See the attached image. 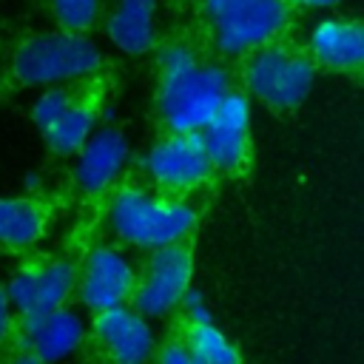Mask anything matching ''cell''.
Returning <instances> with one entry per match:
<instances>
[{
	"label": "cell",
	"instance_id": "cell-4",
	"mask_svg": "<svg viewBox=\"0 0 364 364\" xmlns=\"http://www.w3.org/2000/svg\"><path fill=\"white\" fill-rule=\"evenodd\" d=\"M242 80L247 97L259 100L273 111H293L313 91L316 63L307 57V51L273 40L245 54Z\"/></svg>",
	"mask_w": 364,
	"mask_h": 364
},
{
	"label": "cell",
	"instance_id": "cell-15",
	"mask_svg": "<svg viewBox=\"0 0 364 364\" xmlns=\"http://www.w3.org/2000/svg\"><path fill=\"white\" fill-rule=\"evenodd\" d=\"M159 0H114L105 14V37L122 54L139 57L156 46Z\"/></svg>",
	"mask_w": 364,
	"mask_h": 364
},
{
	"label": "cell",
	"instance_id": "cell-24",
	"mask_svg": "<svg viewBox=\"0 0 364 364\" xmlns=\"http://www.w3.org/2000/svg\"><path fill=\"white\" fill-rule=\"evenodd\" d=\"M11 364H43V361H40V358H34L31 353H26V355H20V358H14Z\"/></svg>",
	"mask_w": 364,
	"mask_h": 364
},
{
	"label": "cell",
	"instance_id": "cell-12",
	"mask_svg": "<svg viewBox=\"0 0 364 364\" xmlns=\"http://www.w3.org/2000/svg\"><path fill=\"white\" fill-rule=\"evenodd\" d=\"M94 330L114 364H148L154 353V333L148 316H142L136 307L117 304L100 310L94 318Z\"/></svg>",
	"mask_w": 364,
	"mask_h": 364
},
{
	"label": "cell",
	"instance_id": "cell-6",
	"mask_svg": "<svg viewBox=\"0 0 364 364\" xmlns=\"http://www.w3.org/2000/svg\"><path fill=\"white\" fill-rule=\"evenodd\" d=\"M142 165L148 179L165 193L193 191L205 185L213 173V165L205 154L199 134H179V131H168V136L156 139L148 148Z\"/></svg>",
	"mask_w": 364,
	"mask_h": 364
},
{
	"label": "cell",
	"instance_id": "cell-16",
	"mask_svg": "<svg viewBox=\"0 0 364 364\" xmlns=\"http://www.w3.org/2000/svg\"><path fill=\"white\" fill-rule=\"evenodd\" d=\"M46 216L34 199L0 196V245L3 247H26L34 245L43 233Z\"/></svg>",
	"mask_w": 364,
	"mask_h": 364
},
{
	"label": "cell",
	"instance_id": "cell-18",
	"mask_svg": "<svg viewBox=\"0 0 364 364\" xmlns=\"http://www.w3.org/2000/svg\"><path fill=\"white\" fill-rule=\"evenodd\" d=\"M182 347L199 364H242L239 347L216 327L213 318L208 321H188Z\"/></svg>",
	"mask_w": 364,
	"mask_h": 364
},
{
	"label": "cell",
	"instance_id": "cell-14",
	"mask_svg": "<svg viewBox=\"0 0 364 364\" xmlns=\"http://www.w3.org/2000/svg\"><path fill=\"white\" fill-rule=\"evenodd\" d=\"M23 341L34 358H40L43 364H54L80 347L82 321L74 310H65V307H57L40 316H26Z\"/></svg>",
	"mask_w": 364,
	"mask_h": 364
},
{
	"label": "cell",
	"instance_id": "cell-13",
	"mask_svg": "<svg viewBox=\"0 0 364 364\" xmlns=\"http://www.w3.org/2000/svg\"><path fill=\"white\" fill-rule=\"evenodd\" d=\"M74 182L85 193H100L108 185L117 182L128 162V139L122 136L119 128L102 125L94 128L91 136L82 142V148L74 154Z\"/></svg>",
	"mask_w": 364,
	"mask_h": 364
},
{
	"label": "cell",
	"instance_id": "cell-25",
	"mask_svg": "<svg viewBox=\"0 0 364 364\" xmlns=\"http://www.w3.org/2000/svg\"><path fill=\"white\" fill-rule=\"evenodd\" d=\"M191 3H199V0H191Z\"/></svg>",
	"mask_w": 364,
	"mask_h": 364
},
{
	"label": "cell",
	"instance_id": "cell-23",
	"mask_svg": "<svg viewBox=\"0 0 364 364\" xmlns=\"http://www.w3.org/2000/svg\"><path fill=\"white\" fill-rule=\"evenodd\" d=\"M11 330V304H9V296H6V287L0 284V344L6 341Z\"/></svg>",
	"mask_w": 364,
	"mask_h": 364
},
{
	"label": "cell",
	"instance_id": "cell-21",
	"mask_svg": "<svg viewBox=\"0 0 364 364\" xmlns=\"http://www.w3.org/2000/svg\"><path fill=\"white\" fill-rule=\"evenodd\" d=\"M159 364H199V361H193L182 344H168L159 355Z\"/></svg>",
	"mask_w": 364,
	"mask_h": 364
},
{
	"label": "cell",
	"instance_id": "cell-20",
	"mask_svg": "<svg viewBox=\"0 0 364 364\" xmlns=\"http://www.w3.org/2000/svg\"><path fill=\"white\" fill-rule=\"evenodd\" d=\"M77 97L71 94V91H65V88H60V85H48L37 100H34V105H31V122L40 128V134L74 102Z\"/></svg>",
	"mask_w": 364,
	"mask_h": 364
},
{
	"label": "cell",
	"instance_id": "cell-9",
	"mask_svg": "<svg viewBox=\"0 0 364 364\" xmlns=\"http://www.w3.org/2000/svg\"><path fill=\"white\" fill-rule=\"evenodd\" d=\"M307 57L327 71H364V17L327 11L307 28Z\"/></svg>",
	"mask_w": 364,
	"mask_h": 364
},
{
	"label": "cell",
	"instance_id": "cell-8",
	"mask_svg": "<svg viewBox=\"0 0 364 364\" xmlns=\"http://www.w3.org/2000/svg\"><path fill=\"white\" fill-rule=\"evenodd\" d=\"M199 139L213 171H239L250 154V97L239 88H228L213 117L199 131Z\"/></svg>",
	"mask_w": 364,
	"mask_h": 364
},
{
	"label": "cell",
	"instance_id": "cell-5",
	"mask_svg": "<svg viewBox=\"0 0 364 364\" xmlns=\"http://www.w3.org/2000/svg\"><path fill=\"white\" fill-rule=\"evenodd\" d=\"M102 57L91 37L77 31H43L28 37L14 54V77L23 85H63L100 68Z\"/></svg>",
	"mask_w": 364,
	"mask_h": 364
},
{
	"label": "cell",
	"instance_id": "cell-3",
	"mask_svg": "<svg viewBox=\"0 0 364 364\" xmlns=\"http://www.w3.org/2000/svg\"><path fill=\"white\" fill-rule=\"evenodd\" d=\"M210 26V43L222 57H245L290 26L287 0H199Z\"/></svg>",
	"mask_w": 364,
	"mask_h": 364
},
{
	"label": "cell",
	"instance_id": "cell-10",
	"mask_svg": "<svg viewBox=\"0 0 364 364\" xmlns=\"http://www.w3.org/2000/svg\"><path fill=\"white\" fill-rule=\"evenodd\" d=\"M74 284H77V270L71 262H48L20 270L6 284V296L9 304L26 318L63 307Z\"/></svg>",
	"mask_w": 364,
	"mask_h": 364
},
{
	"label": "cell",
	"instance_id": "cell-17",
	"mask_svg": "<svg viewBox=\"0 0 364 364\" xmlns=\"http://www.w3.org/2000/svg\"><path fill=\"white\" fill-rule=\"evenodd\" d=\"M94 125H97L94 108H91L88 102L74 100V102L43 131V139H46V145H48L54 154H60V156H74V154L82 148V142L91 136Z\"/></svg>",
	"mask_w": 364,
	"mask_h": 364
},
{
	"label": "cell",
	"instance_id": "cell-19",
	"mask_svg": "<svg viewBox=\"0 0 364 364\" xmlns=\"http://www.w3.org/2000/svg\"><path fill=\"white\" fill-rule=\"evenodd\" d=\"M102 3L105 0H48V9L60 28L85 34L100 23Z\"/></svg>",
	"mask_w": 364,
	"mask_h": 364
},
{
	"label": "cell",
	"instance_id": "cell-1",
	"mask_svg": "<svg viewBox=\"0 0 364 364\" xmlns=\"http://www.w3.org/2000/svg\"><path fill=\"white\" fill-rule=\"evenodd\" d=\"M156 108L168 131L199 134L230 88V74L185 40H171L156 54Z\"/></svg>",
	"mask_w": 364,
	"mask_h": 364
},
{
	"label": "cell",
	"instance_id": "cell-2",
	"mask_svg": "<svg viewBox=\"0 0 364 364\" xmlns=\"http://www.w3.org/2000/svg\"><path fill=\"white\" fill-rule=\"evenodd\" d=\"M111 228L119 239L136 247H162L185 242L196 228V210L168 193H151L142 188H122L111 199Z\"/></svg>",
	"mask_w": 364,
	"mask_h": 364
},
{
	"label": "cell",
	"instance_id": "cell-7",
	"mask_svg": "<svg viewBox=\"0 0 364 364\" xmlns=\"http://www.w3.org/2000/svg\"><path fill=\"white\" fill-rule=\"evenodd\" d=\"M193 256L185 242L154 247L139 284H134V304L142 316L171 313L191 287Z\"/></svg>",
	"mask_w": 364,
	"mask_h": 364
},
{
	"label": "cell",
	"instance_id": "cell-11",
	"mask_svg": "<svg viewBox=\"0 0 364 364\" xmlns=\"http://www.w3.org/2000/svg\"><path fill=\"white\" fill-rule=\"evenodd\" d=\"M136 276L125 256L111 247H94L80 276V299L91 310H108L125 304L134 293Z\"/></svg>",
	"mask_w": 364,
	"mask_h": 364
},
{
	"label": "cell",
	"instance_id": "cell-22",
	"mask_svg": "<svg viewBox=\"0 0 364 364\" xmlns=\"http://www.w3.org/2000/svg\"><path fill=\"white\" fill-rule=\"evenodd\" d=\"M290 6L296 9H304V11H318V14H327V11H336L344 0H287Z\"/></svg>",
	"mask_w": 364,
	"mask_h": 364
}]
</instances>
